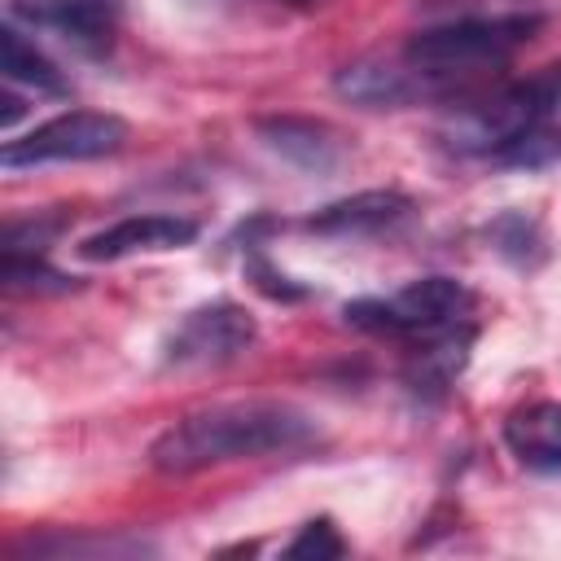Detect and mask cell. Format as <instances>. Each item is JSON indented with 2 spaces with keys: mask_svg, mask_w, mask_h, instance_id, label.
<instances>
[{
  "mask_svg": "<svg viewBox=\"0 0 561 561\" xmlns=\"http://www.w3.org/2000/svg\"><path fill=\"white\" fill-rule=\"evenodd\" d=\"M127 140V123L105 110H66L48 123L31 127L22 140H9L0 149V162L9 171L44 167V162H92L105 153H118Z\"/></svg>",
  "mask_w": 561,
  "mask_h": 561,
  "instance_id": "277c9868",
  "label": "cell"
},
{
  "mask_svg": "<svg viewBox=\"0 0 561 561\" xmlns=\"http://www.w3.org/2000/svg\"><path fill=\"white\" fill-rule=\"evenodd\" d=\"M346 324L377 333V337H434V333H451V329H469L473 316V294L465 280L456 276H421L412 285H403L394 298H359L346 302Z\"/></svg>",
  "mask_w": 561,
  "mask_h": 561,
  "instance_id": "3957f363",
  "label": "cell"
},
{
  "mask_svg": "<svg viewBox=\"0 0 561 561\" xmlns=\"http://www.w3.org/2000/svg\"><path fill=\"white\" fill-rule=\"evenodd\" d=\"M342 552H346V543H342V535H337V526H333L329 517L307 522V526L285 543V557H311V561H329V557H342Z\"/></svg>",
  "mask_w": 561,
  "mask_h": 561,
  "instance_id": "9a60e30c",
  "label": "cell"
},
{
  "mask_svg": "<svg viewBox=\"0 0 561 561\" xmlns=\"http://www.w3.org/2000/svg\"><path fill=\"white\" fill-rule=\"evenodd\" d=\"M4 285L13 294H61L75 285V276L66 272H53L39 254H4Z\"/></svg>",
  "mask_w": 561,
  "mask_h": 561,
  "instance_id": "4fadbf2b",
  "label": "cell"
},
{
  "mask_svg": "<svg viewBox=\"0 0 561 561\" xmlns=\"http://www.w3.org/2000/svg\"><path fill=\"white\" fill-rule=\"evenodd\" d=\"M13 13L31 26H48L79 48H105L118 31V0H13Z\"/></svg>",
  "mask_w": 561,
  "mask_h": 561,
  "instance_id": "52a82bcc",
  "label": "cell"
},
{
  "mask_svg": "<svg viewBox=\"0 0 561 561\" xmlns=\"http://www.w3.org/2000/svg\"><path fill=\"white\" fill-rule=\"evenodd\" d=\"M504 443L517 456L522 469L535 473H561V403L535 399L504 421Z\"/></svg>",
  "mask_w": 561,
  "mask_h": 561,
  "instance_id": "8fae6325",
  "label": "cell"
},
{
  "mask_svg": "<svg viewBox=\"0 0 561 561\" xmlns=\"http://www.w3.org/2000/svg\"><path fill=\"white\" fill-rule=\"evenodd\" d=\"M408 215H412V202L403 193L364 188L355 197H342V202H329L324 210H316L307 219V228L320 237H377V232L399 228Z\"/></svg>",
  "mask_w": 561,
  "mask_h": 561,
  "instance_id": "ba28073f",
  "label": "cell"
},
{
  "mask_svg": "<svg viewBox=\"0 0 561 561\" xmlns=\"http://www.w3.org/2000/svg\"><path fill=\"white\" fill-rule=\"evenodd\" d=\"M0 70H4L9 83H26V88H35V92H66L57 66H53L13 22L0 26Z\"/></svg>",
  "mask_w": 561,
  "mask_h": 561,
  "instance_id": "7c38bea8",
  "label": "cell"
},
{
  "mask_svg": "<svg viewBox=\"0 0 561 561\" xmlns=\"http://www.w3.org/2000/svg\"><path fill=\"white\" fill-rule=\"evenodd\" d=\"M333 88L355 101V105H368V110H394V105H408L416 101L430 83L408 66V61H381V57H359L351 66H342L333 75Z\"/></svg>",
  "mask_w": 561,
  "mask_h": 561,
  "instance_id": "9c48e42d",
  "label": "cell"
},
{
  "mask_svg": "<svg viewBox=\"0 0 561 561\" xmlns=\"http://www.w3.org/2000/svg\"><path fill=\"white\" fill-rule=\"evenodd\" d=\"M254 337H259L254 316L241 302L215 298V302L193 307L175 324V333L167 337V355L162 359L175 364V368H215V364H228L241 351H250Z\"/></svg>",
  "mask_w": 561,
  "mask_h": 561,
  "instance_id": "5b68a950",
  "label": "cell"
},
{
  "mask_svg": "<svg viewBox=\"0 0 561 561\" xmlns=\"http://www.w3.org/2000/svg\"><path fill=\"white\" fill-rule=\"evenodd\" d=\"M543 26L539 13H504V18H456L443 26H425L408 39L403 61L425 83H451L465 75H482L504 66L522 44L535 39Z\"/></svg>",
  "mask_w": 561,
  "mask_h": 561,
  "instance_id": "7a4b0ae2",
  "label": "cell"
},
{
  "mask_svg": "<svg viewBox=\"0 0 561 561\" xmlns=\"http://www.w3.org/2000/svg\"><path fill=\"white\" fill-rule=\"evenodd\" d=\"M254 131H259V140H263L272 153H280V158L294 162L298 171L324 175V171H333V167L342 162V140H337L324 123H316V118L272 114V118H259Z\"/></svg>",
  "mask_w": 561,
  "mask_h": 561,
  "instance_id": "30bf717a",
  "label": "cell"
},
{
  "mask_svg": "<svg viewBox=\"0 0 561 561\" xmlns=\"http://www.w3.org/2000/svg\"><path fill=\"white\" fill-rule=\"evenodd\" d=\"M316 434V425L289 408V403H272V399H241V403H210L197 408L180 421H171L153 447H149V465L158 473H202L228 460H259V456H276V451H298L307 447Z\"/></svg>",
  "mask_w": 561,
  "mask_h": 561,
  "instance_id": "6da1fadb",
  "label": "cell"
},
{
  "mask_svg": "<svg viewBox=\"0 0 561 561\" xmlns=\"http://www.w3.org/2000/svg\"><path fill=\"white\" fill-rule=\"evenodd\" d=\"M495 162H504V167H526V171H530V167L561 162V127L543 123V127L517 136L513 145H504V149L495 153Z\"/></svg>",
  "mask_w": 561,
  "mask_h": 561,
  "instance_id": "5bb4252c",
  "label": "cell"
},
{
  "mask_svg": "<svg viewBox=\"0 0 561 561\" xmlns=\"http://www.w3.org/2000/svg\"><path fill=\"white\" fill-rule=\"evenodd\" d=\"M197 237V224L184 215H127L105 224L101 232L79 241V259L88 263H118L136 254H158V250H180Z\"/></svg>",
  "mask_w": 561,
  "mask_h": 561,
  "instance_id": "8992f818",
  "label": "cell"
}]
</instances>
